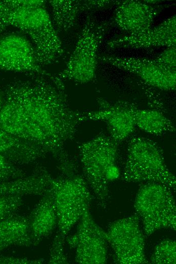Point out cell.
I'll return each instance as SVG.
<instances>
[{
  "label": "cell",
  "instance_id": "obj_4",
  "mask_svg": "<svg viewBox=\"0 0 176 264\" xmlns=\"http://www.w3.org/2000/svg\"><path fill=\"white\" fill-rule=\"evenodd\" d=\"M120 179L125 182H158L175 190V176L167 167L162 150L156 142L144 137L129 140Z\"/></svg>",
  "mask_w": 176,
  "mask_h": 264
},
{
  "label": "cell",
  "instance_id": "obj_18",
  "mask_svg": "<svg viewBox=\"0 0 176 264\" xmlns=\"http://www.w3.org/2000/svg\"><path fill=\"white\" fill-rule=\"evenodd\" d=\"M30 246L28 216L16 214L0 221V251L12 246Z\"/></svg>",
  "mask_w": 176,
  "mask_h": 264
},
{
  "label": "cell",
  "instance_id": "obj_7",
  "mask_svg": "<svg viewBox=\"0 0 176 264\" xmlns=\"http://www.w3.org/2000/svg\"><path fill=\"white\" fill-rule=\"evenodd\" d=\"M49 189L54 200L58 232L64 238L83 213L89 209L94 196L82 176L52 178Z\"/></svg>",
  "mask_w": 176,
  "mask_h": 264
},
{
  "label": "cell",
  "instance_id": "obj_3",
  "mask_svg": "<svg viewBox=\"0 0 176 264\" xmlns=\"http://www.w3.org/2000/svg\"><path fill=\"white\" fill-rule=\"evenodd\" d=\"M118 145L109 135L100 133L78 146L83 177L98 206L103 209H106L110 199L107 173L115 166Z\"/></svg>",
  "mask_w": 176,
  "mask_h": 264
},
{
  "label": "cell",
  "instance_id": "obj_25",
  "mask_svg": "<svg viewBox=\"0 0 176 264\" xmlns=\"http://www.w3.org/2000/svg\"><path fill=\"white\" fill-rule=\"evenodd\" d=\"M175 46L168 47L154 60L160 65L171 71H176Z\"/></svg>",
  "mask_w": 176,
  "mask_h": 264
},
{
  "label": "cell",
  "instance_id": "obj_14",
  "mask_svg": "<svg viewBox=\"0 0 176 264\" xmlns=\"http://www.w3.org/2000/svg\"><path fill=\"white\" fill-rule=\"evenodd\" d=\"M113 21L118 28L128 33L136 34L151 27L163 6L144 1L127 0L117 2Z\"/></svg>",
  "mask_w": 176,
  "mask_h": 264
},
{
  "label": "cell",
  "instance_id": "obj_19",
  "mask_svg": "<svg viewBox=\"0 0 176 264\" xmlns=\"http://www.w3.org/2000/svg\"><path fill=\"white\" fill-rule=\"evenodd\" d=\"M49 4L51 20L58 34L72 28L78 14L86 10L84 1L51 0Z\"/></svg>",
  "mask_w": 176,
  "mask_h": 264
},
{
  "label": "cell",
  "instance_id": "obj_13",
  "mask_svg": "<svg viewBox=\"0 0 176 264\" xmlns=\"http://www.w3.org/2000/svg\"><path fill=\"white\" fill-rule=\"evenodd\" d=\"M175 15L160 24L144 31L115 38L107 42L110 49L118 48L141 49L156 47L175 46Z\"/></svg>",
  "mask_w": 176,
  "mask_h": 264
},
{
  "label": "cell",
  "instance_id": "obj_11",
  "mask_svg": "<svg viewBox=\"0 0 176 264\" xmlns=\"http://www.w3.org/2000/svg\"><path fill=\"white\" fill-rule=\"evenodd\" d=\"M98 61L133 73L152 87L164 91H174L176 72L170 71L158 64L154 59L98 55Z\"/></svg>",
  "mask_w": 176,
  "mask_h": 264
},
{
  "label": "cell",
  "instance_id": "obj_12",
  "mask_svg": "<svg viewBox=\"0 0 176 264\" xmlns=\"http://www.w3.org/2000/svg\"><path fill=\"white\" fill-rule=\"evenodd\" d=\"M0 69L25 74L47 72L37 63L32 44L18 34L0 38Z\"/></svg>",
  "mask_w": 176,
  "mask_h": 264
},
{
  "label": "cell",
  "instance_id": "obj_1",
  "mask_svg": "<svg viewBox=\"0 0 176 264\" xmlns=\"http://www.w3.org/2000/svg\"><path fill=\"white\" fill-rule=\"evenodd\" d=\"M25 75L4 88L0 127L51 155L60 176L77 174V163L65 145L82 122L81 112L71 108L64 81L57 75Z\"/></svg>",
  "mask_w": 176,
  "mask_h": 264
},
{
  "label": "cell",
  "instance_id": "obj_9",
  "mask_svg": "<svg viewBox=\"0 0 176 264\" xmlns=\"http://www.w3.org/2000/svg\"><path fill=\"white\" fill-rule=\"evenodd\" d=\"M76 232L66 238L69 247L75 250L76 262L104 264L107 260L106 232L95 221L86 210L79 219Z\"/></svg>",
  "mask_w": 176,
  "mask_h": 264
},
{
  "label": "cell",
  "instance_id": "obj_24",
  "mask_svg": "<svg viewBox=\"0 0 176 264\" xmlns=\"http://www.w3.org/2000/svg\"><path fill=\"white\" fill-rule=\"evenodd\" d=\"M25 176V172L0 155V182L16 180Z\"/></svg>",
  "mask_w": 176,
  "mask_h": 264
},
{
  "label": "cell",
  "instance_id": "obj_8",
  "mask_svg": "<svg viewBox=\"0 0 176 264\" xmlns=\"http://www.w3.org/2000/svg\"><path fill=\"white\" fill-rule=\"evenodd\" d=\"M106 235L116 263H149L145 252L146 237L136 213L113 222L106 232Z\"/></svg>",
  "mask_w": 176,
  "mask_h": 264
},
{
  "label": "cell",
  "instance_id": "obj_27",
  "mask_svg": "<svg viewBox=\"0 0 176 264\" xmlns=\"http://www.w3.org/2000/svg\"><path fill=\"white\" fill-rule=\"evenodd\" d=\"M4 101V91L0 88V111L2 108Z\"/></svg>",
  "mask_w": 176,
  "mask_h": 264
},
{
  "label": "cell",
  "instance_id": "obj_23",
  "mask_svg": "<svg viewBox=\"0 0 176 264\" xmlns=\"http://www.w3.org/2000/svg\"><path fill=\"white\" fill-rule=\"evenodd\" d=\"M65 239V238L57 232L50 248L49 263L64 264L69 263L68 258L64 250Z\"/></svg>",
  "mask_w": 176,
  "mask_h": 264
},
{
  "label": "cell",
  "instance_id": "obj_5",
  "mask_svg": "<svg viewBox=\"0 0 176 264\" xmlns=\"http://www.w3.org/2000/svg\"><path fill=\"white\" fill-rule=\"evenodd\" d=\"M134 208L145 237L160 229H176V207L172 190L158 182H147L139 188Z\"/></svg>",
  "mask_w": 176,
  "mask_h": 264
},
{
  "label": "cell",
  "instance_id": "obj_17",
  "mask_svg": "<svg viewBox=\"0 0 176 264\" xmlns=\"http://www.w3.org/2000/svg\"><path fill=\"white\" fill-rule=\"evenodd\" d=\"M52 178L46 167L37 165L29 176L16 180L0 182V196L42 195L49 187Z\"/></svg>",
  "mask_w": 176,
  "mask_h": 264
},
{
  "label": "cell",
  "instance_id": "obj_21",
  "mask_svg": "<svg viewBox=\"0 0 176 264\" xmlns=\"http://www.w3.org/2000/svg\"><path fill=\"white\" fill-rule=\"evenodd\" d=\"M153 264H175L176 263V242L172 239H164L155 247L150 258Z\"/></svg>",
  "mask_w": 176,
  "mask_h": 264
},
{
  "label": "cell",
  "instance_id": "obj_6",
  "mask_svg": "<svg viewBox=\"0 0 176 264\" xmlns=\"http://www.w3.org/2000/svg\"><path fill=\"white\" fill-rule=\"evenodd\" d=\"M112 22L88 16L65 68L58 77L80 84L91 82L96 76L98 50Z\"/></svg>",
  "mask_w": 176,
  "mask_h": 264
},
{
  "label": "cell",
  "instance_id": "obj_15",
  "mask_svg": "<svg viewBox=\"0 0 176 264\" xmlns=\"http://www.w3.org/2000/svg\"><path fill=\"white\" fill-rule=\"evenodd\" d=\"M28 218L32 246H36L48 237L57 226L53 197L49 187Z\"/></svg>",
  "mask_w": 176,
  "mask_h": 264
},
{
  "label": "cell",
  "instance_id": "obj_2",
  "mask_svg": "<svg viewBox=\"0 0 176 264\" xmlns=\"http://www.w3.org/2000/svg\"><path fill=\"white\" fill-rule=\"evenodd\" d=\"M41 0L0 1V22L13 25L31 39L35 58L42 67L57 61L64 55L58 34Z\"/></svg>",
  "mask_w": 176,
  "mask_h": 264
},
{
  "label": "cell",
  "instance_id": "obj_16",
  "mask_svg": "<svg viewBox=\"0 0 176 264\" xmlns=\"http://www.w3.org/2000/svg\"><path fill=\"white\" fill-rule=\"evenodd\" d=\"M0 155L16 165L28 164L47 154L34 144L0 127Z\"/></svg>",
  "mask_w": 176,
  "mask_h": 264
},
{
  "label": "cell",
  "instance_id": "obj_22",
  "mask_svg": "<svg viewBox=\"0 0 176 264\" xmlns=\"http://www.w3.org/2000/svg\"><path fill=\"white\" fill-rule=\"evenodd\" d=\"M22 204V196H0V221L16 214Z\"/></svg>",
  "mask_w": 176,
  "mask_h": 264
},
{
  "label": "cell",
  "instance_id": "obj_20",
  "mask_svg": "<svg viewBox=\"0 0 176 264\" xmlns=\"http://www.w3.org/2000/svg\"><path fill=\"white\" fill-rule=\"evenodd\" d=\"M136 125L145 132L161 136L167 133L175 131V128L172 121L161 112L153 109L135 110Z\"/></svg>",
  "mask_w": 176,
  "mask_h": 264
},
{
  "label": "cell",
  "instance_id": "obj_26",
  "mask_svg": "<svg viewBox=\"0 0 176 264\" xmlns=\"http://www.w3.org/2000/svg\"><path fill=\"white\" fill-rule=\"evenodd\" d=\"M44 261L42 258L35 259L27 257L0 255V264H39Z\"/></svg>",
  "mask_w": 176,
  "mask_h": 264
},
{
  "label": "cell",
  "instance_id": "obj_10",
  "mask_svg": "<svg viewBox=\"0 0 176 264\" xmlns=\"http://www.w3.org/2000/svg\"><path fill=\"white\" fill-rule=\"evenodd\" d=\"M99 110L81 112L82 122L102 121L107 127L109 135L118 144L127 138L134 131L136 125L135 110L133 103L111 102L103 98L97 99Z\"/></svg>",
  "mask_w": 176,
  "mask_h": 264
}]
</instances>
